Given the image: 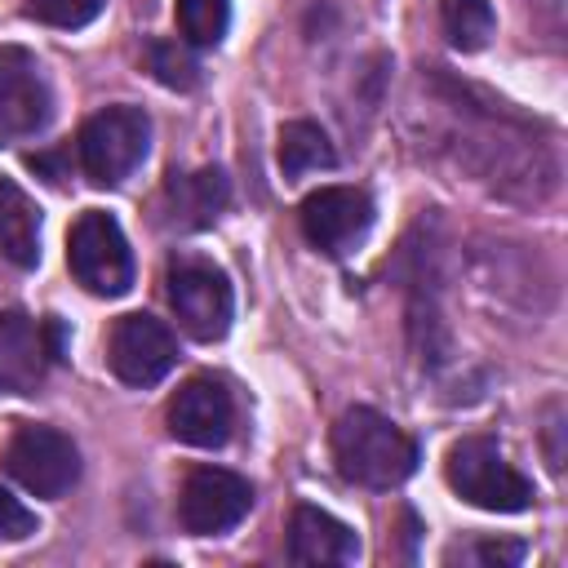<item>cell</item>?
<instances>
[{"mask_svg": "<svg viewBox=\"0 0 568 568\" xmlns=\"http://www.w3.org/2000/svg\"><path fill=\"white\" fill-rule=\"evenodd\" d=\"M333 462L346 484L395 488L417 470V444L377 408H346L333 426Z\"/></svg>", "mask_w": 568, "mask_h": 568, "instance_id": "obj_1", "label": "cell"}, {"mask_svg": "<svg viewBox=\"0 0 568 568\" xmlns=\"http://www.w3.org/2000/svg\"><path fill=\"white\" fill-rule=\"evenodd\" d=\"M444 479L462 501L493 515H515L532 506V484L506 462V453L488 435L457 439L444 457Z\"/></svg>", "mask_w": 568, "mask_h": 568, "instance_id": "obj_2", "label": "cell"}, {"mask_svg": "<svg viewBox=\"0 0 568 568\" xmlns=\"http://www.w3.org/2000/svg\"><path fill=\"white\" fill-rule=\"evenodd\" d=\"M146 146H151L146 111L120 102V106H106V111L84 120L75 155H80V169L93 186H120L146 160Z\"/></svg>", "mask_w": 568, "mask_h": 568, "instance_id": "obj_3", "label": "cell"}, {"mask_svg": "<svg viewBox=\"0 0 568 568\" xmlns=\"http://www.w3.org/2000/svg\"><path fill=\"white\" fill-rule=\"evenodd\" d=\"M67 266L89 293L120 297L133 284V248L120 222L102 209H84L67 231Z\"/></svg>", "mask_w": 568, "mask_h": 568, "instance_id": "obj_4", "label": "cell"}, {"mask_svg": "<svg viewBox=\"0 0 568 568\" xmlns=\"http://www.w3.org/2000/svg\"><path fill=\"white\" fill-rule=\"evenodd\" d=\"M4 470L36 497H62L80 479V448L58 426L22 422L4 444Z\"/></svg>", "mask_w": 568, "mask_h": 568, "instance_id": "obj_5", "label": "cell"}, {"mask_svg": "<svg viewBox=\"0 0 568 568\" xmlns=\"http://www.w3.org/2000/svg\"><path fill=\"white\" fill-rule=\"evenodd\" d=\"M169 306L195 342H217V337H226L231 315H235L231 280L213 262L178 257L169 266Z\"/></svg>", "mask_w": 568, "mask_h": 568, "instance_id": "obj_6", "label": "cell"}, {"mask_svg": "<svg viewBox=\"0 0 568 568\" xmlns=\"http://www.w3.org/2000/svg\"><path fill=\"white\" fill-rule=\"evenodd\" d=\"M253 510V484L222 466H195L178 493V519L195 537L231 532Z\"/></svg>", "mask_w": 568, "mask_h": 568, "instance_id": "obj_7", "label": "cell"}, {"mask_svg": "<svg viewBox=\"0 0 568 568\" xmlns=\"http://www.w3.org/2000/svg\"><path fill=\"white\" fill-rule=\"evenodd\" d=\"M53 120L49 80L22 44H0V146L36 138Z\"/></svg>", "mask_w": 568, "mask_h": 568, "instance_id": "obj_8", "label": "cell"}, {"mask_svg": "<svg viewBox=\"0 0 568 568\" xmlns=\"http://www.w3.org/2000/svg\"><path fill=\"white\" fill-rule=\"evenodd\" d=\"M106 364L124 386H155L178 364V337L164 320L129 311L106 333Z\"/></svg>", "mask_w": 568, "mask_h": 568, "instance_id": "obj_9", "label": "cell"}, {"mask_svg": "<svg viewBox=\"0 0 568 568\" xmlns=\"http://www.w3.org/2000/svg\"><path fill=\"white\" fill-rule=\"evenodd\" d=\"M49 359H62V324L0 311V395H31L44 382Z\"/></svg>", "mask_w": 568, "mask_h": 568, "instance_id": "obj_10", "label": "cell"}, {"mask_svg": "<svg viewBox=\"0 0 568 568\" xmlns=\"http://www.w3.org/2000/svg\"><path fill=\"white\" fill-rule=\"evenodd\" d=\"M297 222H302V235L320 253L346 257L373 226V200L359 186H320L302 200Z\"/></svg>", "mask_w": 568, "mask_h": 568, "instance_id": "obj_11", "label": "cell"}, {"mask_svg": "<svg viewBox=\"0 0 568 568\" xmlns=\"http://www.w3.org/2000/svg\"><path fill=\"white\" fill-rule=\"evenodd\" d=\"M235 426V399L222 377L195 373L169 399V430L191 448H222Z\"/></svg>", "mask_w": 568, "mask_h": 568, "instance_id": "obj_12", "label": "cell"}, {"mask_svg": "<svg viewBox=\"0 0 568 568\" xmlns=\"http://www.w3.org/2000/svg\"><path fill=\"white\" fill-rule=\"evenodd\" d=\"M288 559L306 568H328V564H355L359 559V537L342 519H333L320 506H293L288 515Z\"/></svg>", "mask_w": 568, "mask_h": 568, "instance_id": "obj_13", "label": "cell"}, {"mask_svg": "<svg viewBox=\"0 0 568 568\" xmlns=\"http://www.w3.org/2000/svg\"><path fill=\"white\" fill-rule=\"evenodd\" d=\"M226 204V173L222 169H200V173H169L164 182V213L169 226L178 231H200L209 226Z\"/></svg>", "mask_w": 568, "mask_h": 568, "instance_id": "obj_14", "label": "cell"}, {"mask_svg": "<svg viewBox=\"0 0 568 568\" xmlns=\"http://www.w3.org/2000/svg\"><path fill=\"white\" fill-rule=\"evenodd\" d=\"M0 253L22 271L40 262V209L4 173H0Z\"/></svg>", "mask_w": 568, "mask_h": 568, "instance_id": "obj_15", "label": "cell"}, {"mask_svg": "<svg viewBox=\"0 0 568 568\" xmlns=\"http://www.w3.org/2000/svg\"><path fill=\"white\" fill-rule=\"evenodd\" d=\"M333 142L320 124L311 120H288L280 129V169L284 178H306V173H320V169H333Z\"/></svg>", "mask_w": 568, "mask_h": 568, "instance_id": "obj_16", "label": "cell"}, {"mask_svg": "<svg viewBox=\"0 0 568 568\" xmlns=\"http://www.w3.org/2000/svg\"><path fill=\"white\" fill-rule=\"evenodd\" d=\"M439 22L448 44L462 53H479L497 31V13L488 0H439Z\"/></svg>", "mask_w": 568, "mask_h": 568, "instance_id": "obj_17", "label": "cell"}, {"mask_svg": "<svg viewBox=\"0 0 568 568\" xmlns=\"http://www.w3.org/2000/svg\"><path fill=\"white\" fill-rule=\"evenodd\" d=\"M231 22V0H178V31L186 44H217Z\"/></svg>", "mask_w": 568, "mask_h": 568, "instance_id": "obj_18", "label": "cell"}, {"mask_svg": "<svg viewBox=\"0 0 568 568\" xmlns=\"http://www.w3.org/2000/svg\"><path fill=\"white\" fill-rule=\"evenodd\" d=\"M146 62H151L155 80H160V84H169V89H191V84L200 80L195 58H191L178 40H155V44L146 49Z\"/></svg>", "mask_w": 568, "mask_h": 568, "instance_id": "obj_19", "label": "cell"}, {"mask_svg": "<svg viewBox=\"0 0 568 568\" xmlns=\"http://www.w3.org/2000/svg\"><path fill=\"white\" fill-rule=\"evenodd\" d=\"M102 9H106V0H27V18H36L44 27H58V31L89 27Z\"/></svg>", "mask_w": 568, "mask_h": 568, "instance_id": "obj_20", "label": "cell"}, {"mask_svg": "<svg viewBox=\"0 0 568 568\" xmlns=\"http://www.w3.org/2000/svg\"><path fill=\"white\" fill-rule=\"evenodd\" d=\"M31 532H36V515L9 488H0V541H22Z\"/></svg>", "mask_w": 568, "mask_h": 568, "instance_id": "obj_21", "label": "cell"}, {"mask_svg": "<svg viewBox=\"0 0 568 568\" xmlns=\"http://www.w3.org/2000/svg\"><path fill=\"white\" fill-rule=\"evenodd\" d=\"M519 555H524V546L519 541H475V550H470V559H479V564H519Z\"/></svg>", "mask_w": 568, "mask_h": 568, "instance_id": "obj_22", "label": "cell"}]
</instances>
